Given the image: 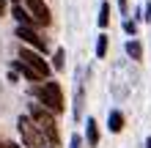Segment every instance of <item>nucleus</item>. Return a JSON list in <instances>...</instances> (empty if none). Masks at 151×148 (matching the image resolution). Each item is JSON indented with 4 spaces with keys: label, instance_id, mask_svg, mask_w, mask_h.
<instances>
[{
    "label": "nucleus",
    "instance_id": "nucleus-7",
    "mask_svg": "<svg viewBox=\"0 0 151 148\" xmlns=\"http://www.w3.org/2000/svg\"><path fill=\"white\" fill-rule=\"evenodd\" d=\"M14 19L19 22V25H28V28H33V25H36V19L30 16V11H28V8H22L19 3L14 6Z\"/></svg>",
    "mask_w": 151,
    "mask_h": 148
},
{
    "label": "nucleus",
    "instance_id": "nucleus-9",
    "mask_svg": "<svg viewBox=\"0 0 151 148\" xmlns=\"http://www.w3.org/2000/svg\"><path fill=\"white\" fill-rule=\"evenodd\" d=\"M107 126H110V132H115V134L124 129V115H121L118 110H113L110 115H107Z\"/></svg>",
    "mask_w": 151,
    "mask_h": 148
},
{
    "label": "nucleus",
    "instance_id": "nucleus-2",
    "mask_svg": "<svg viewBox=\"0 0 151 148\" xmlns=\"http://www.w3.org/2000/svg\"><path fill=\"white\" fill-rule=\"evenodd\" d=\"M36 96H39V102L50 112H55V115H58V112H63V91H60L58 82H44V85H39Z\"/></svg>",
    "mask_w": 151,
    "mask_h": 148
},
{
    "label": "nucleus",
    "instance_id": "nucleus-6",
    "mask_svg": "<svg viewBox=\"0 0 151 148\" xmlns=\"http://www.w3.org/2000/svg\"><path fill=\"white\" fill-rule=\"evenodd\" d=\"M17 36H19L22 41H28V44H30L33 49H39V52L47 47V41H44V39H41L33 28H28V25H19V28H17Z\"/></svg>",
    "mask_w": 151,
    "mask_h": 148
},
{
    "label": "nucleus",
    "instance_id": "nucleus-17",
    "mask_svg": "<svg viewBox=\"0 0 151 148\" xmlns=\"http://www.w3.org/2000/svg\"><path fill=\"white\" fill-rule=\"evenodd\" d=\"M143 19H151V3L146 6V16H143Z\"/></svg>",
    "mask_w": 151,
    "mask_h": 148
},
{
    "label": "nucleus",
    "instance_id": "nucleus-5",
    "mask_svg": "<svg viewBox=\"0 0 151 148\" xmlns=\"http://www.w3.org/2000/svg\"><path fill=\"white\" fill-rule=\"evenodd\" d=\"M25 8L30 11V16L36 19V25H50V22H52L50 8L44 6V0H25Z\"/></svg>",
    "mask_w": 151,
    "mask_h": 148
},
{
    "label": "nucleus",
    "instance_id": "nucleus-4",
    "mask_svg": "<svg viewBox=\"0 0 151 148\" xmlns=\"http://www.w3.org/2000/svg\"><path fill=\"white\" fill-rule=\"evenodd\" d=\"M19 60H22L25 66H30L33 71H36V74L41 77V80L50 74V63H47V60H44V58L39 55V49H22V52H19Z\"/></svg>",
    "mask_w": 151,
    "mask_h": 148
},
{
    "label": "nucleus",
    "instance_id": "nucleus-14",
    "mask_svg": "<svg viewBox=\"0 0 151 148\" xmlns=\"http://www.w3.org/2000/svg\"><path fill=\"white\" fill-rule=\"evenodd\" d=\"M63 58H66V52L58 49V52H55V69H63Z\"/></svg>",
    "mask_w": 151,
    "mask_h": 148
},
{
    "label": "nucleus",
    "instance_id": "nucleus-12",
    "mask_svg": "<svg viewBox=\"0 0 151 148\" xmlns=\"http://www.w3.org/2000/svg\"><path fill=\"white\" fill-rule=\"evenodd\" d=\"M107 22H110V6L102 3V8H99V28H107Z\"/></svg>",
    "mask_w": 151,
    "mask_h": 148
},
{
    "label": "nucleus",
    "instance_id": "nucleus-15",
    "mask_svg": "<svg viewBox=\"0 0 151 148\" xmlns=\"http://www.w3.org/2000/svg\"><path fill=\"white\" fill-rule=\"evenodd\" d=\"M72 148H83V140H80V137H77V134L72 137Z\"/></svg>",
    "mask_w": 151,
    "mask_h": 148
},
{
    "label": "nucleus",
    "instance_id": "nucleus-16",
    "mask_svg": "<svg viewBox=\"0 0 151 148\" xmlns=\"http://www.w3.org/2000/svg\"><path fill=\"white\" fill-rule=\"evenodd\" d=\"M124 30H127V33H135V22H124Z\"/></svg>",
    "mask_w": 151,
    "mask_h": 148
},
{
    "label": "nucleus",
    "instance_id": "nucleus-13",
    "mask_svg": "<svg viewBox=\"0 0 151 148\" xmlns=\"http://www.w3.org/2000/svg\"><path fill=\"white\" fill-rule=\"evenodd\" d=\"M96 55H99V58L107 55V36H104V33L99 36V41H96Z\"/></svg>",
    "mask_w": 151,
    "mask_h": 148
},
{
    "label": "nucleus",
    "instance_id": "nucleus-19",
    "mask_svg": "<svg viewBox=\"0 0 151 148\" xmlns=\"http://www.w3.org/2000/svg\"><path fill=\"white\" fill-rule=\"evenodd\" d=\"M3 148H19V145H17V143H6Z\"/></svg>",
    "mask_w": 151,
    "mask_h": 148
},
{
    "label": "nucleus",
    "instance_id": "nucleus-18",
    "mask_svg": "<svg viewBox=\"0 0 151 148\" xmlns=\"http://www.w3.org/2000/svg\"><path fill=\"white\" fill-rule=\"evenodd\" d=\"M3 11H6V0H0V16H3Z\"/></svg>",
    "mask_w": 151,
    "mask_h": 148
},
{
    "label": "nucleus",
    "instance_id": "nucleus-8",
    "mask_svg": "<svg viewBox=\"0 0 151 148\" xmlns=\"http://www.w3.org/2000/svg\"><path fill=\"white\" fill-rule=\"evenodd\" d=\"M85 126H88V132H85L88 145H91V148H93V145H99V126H96V121H93V118H88V124H85Z\"/></svg>",
    "mask_w": 151,
    "mask_h": 148
},
{
    "label": "nucleus",
    "instance_id": "nucleus-1",
    "mask_svg": "<svg viewBox=\"0 0 151 148\" xmlns=\"http://www.w3.org/2000/svg\"><path fill=\"white\" fill-rule=\"evenodd\" d=\"M30 118H33V124L41 129V134L47 137L52 145H58V126H55V118H52V112L44 107V104H30Z\"/></svg>",
    "mask_w": 151,
    "mask_h": 148
},
{
    "label": "nucleus",
    "instance_id": "nucleus-11",
    "mask_svg": "<svg viewBox=\"0 0 151 148\" xmlns=\"http://www.w3.org/2000/svg\"><path fill=\"white\" fill-rule=\"evenodd\" d=\"M17 69H19V71H22L25 77H28V80H33V82H36V80H41V77H39L36 71H33V69H30V66H25V63H22V60H17Z\"/></svg>",
    "mask_w": 151,
    "mask_h": 148
},
{
    "label": "nucleus",
    "instance_id": "nucleus-3",
    "mask_svg": "<svg viewBox=\"0 0 151 148\" xmlns=\"http://www.w3.org/2000/svg\"><path fill=\"white\" fill-rule=\"evenodd\" d=\"M17 129H19L22 143L28 145V148H44V140H47V137L41 134V129L33 124V118H30V115H22L19 121H17Z\"/></svg>",
    "mask_w": 151,
    "mask_h": 148
},
{
    "label": "nucleus",
    "instance_id": "nucleus-21",
    "mask_svg": "<svg viewBox=\"0 0 151 148\" xmlns=\"http://www.w3.org/2000/svg\"><path fill=\"white\" fill-rule=\"evenodd\" d=\"M14 3H19V0H14Z\"/></svg>",
    "mask_w": 151,
    "mask_h": 148
},
{
    "label": "nucleus",
    "instance_id": "nucleus-10",
    "mask_svg": "<svg viewBox=\"0 0 151 148\" xmlns=\"http://www.w3.org/2000/svg\"><path fill=\"white\" fill-rule=\"evenodd\" d=\"M127 55L132 58V60H143V47H140V41H127Z\"/></svg>",
    "mask_w": 151,
    "mask_h": 148
},
{
    "label": "nucleus",
    "instance_id": "nucleus-20",
    "mask_svg": "<svg viewBox=\"0 0 151 148\" xmlns=\"http://www.w3.org/2000/svg\"><path fill=\"white\" fill-rule=\"evenodd\" d=\"M146 148H151V137H148V140H146Z\"/></svg>",
    "mask_w": 151,
    "mask_h": 148
}]
</instances>
